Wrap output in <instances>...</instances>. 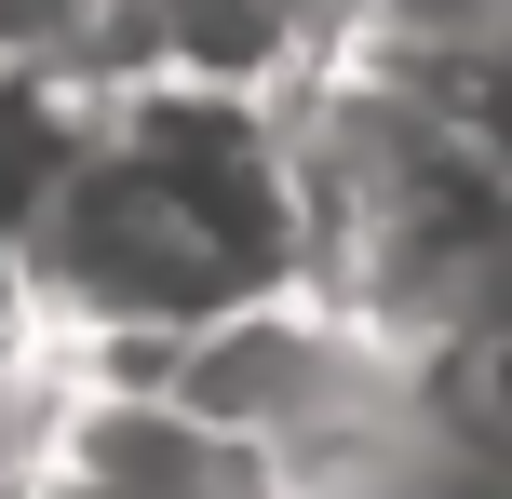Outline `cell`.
Instances as JSON below:
<instances>
[{
    "label": "cell",
    "mask_w": 512,
    "mask_h": 499,
    "mask_svg": "<svg viewBox=\"0 0 512 499\" xmlns=\"http://www.w3.org/2000/svg\"><path fill=\"white\" fill-rule=\"evenodd\" d=\"M14 499H297L270 446L216 432L203 405H176L162 378H108L68 365L41 405V446H27Z\"/></svg>",
    "instance_id": "2"
},
{
    "label": "cell",
    "mask_w": 512,
    "mask_h": 499,
    "mask_svg": "<svg viewBox=\"0 0 512 499\" xmlns=\"http://www.w3.org/2000/svg\"><path fill=\"white\" fill-rule=\"evenodd\" d=\"M27 54H54L68 81L122 95V81H149V68H162V0H41Z\"/></svg>",
    "instance_id": "4"
},
{
    "label": "cell",
    "mask_w": 512,
    "mask_h": 499,
    "mask_svg": "<svg viewBox=\"0 0 512 499\" xmlns=\"http://www.w3.org/2000/svg\"><path fill=\"white\" fill-rule=\"evenodd\" d=\"M108 95L95 81H68L54 54H0V216L14 230H41V203L68 189V162L95 149Z\"/></svg>",
    "instance_id": "3"
},
{
    "label": "cell",
    "mask_w": 512,
    "mask_h": 499,
    "mask_svg": "<svg viewBox=\"0 0 512 499\" xmlns=\"http://www.w3.org/2000/svg\"><path fill=\"white\" fill-rule=\"evenodd\" d=\"M41 270V351L108 378H162L189 324L243 311L270 284H310V203H297V135L283 95L149 68L108 95L95 149L27 230Z\"/></svg>",
    "instance_id": "1"
},
{
    "label": "cell",
    "mask_w": 512,
    "mask_h": 499,
    "mask_svg": "<svg viewBox=\"0 0 512 499\" xmlns=\"http://www.w3.org/2000/svg\"><path fill=\"white\" fill-rule=\"evenodd\" d=\"M41 365V270H27V230L0 216V378Z\"/></svg>",
    "instance_id": "5"
}]
</instances>
